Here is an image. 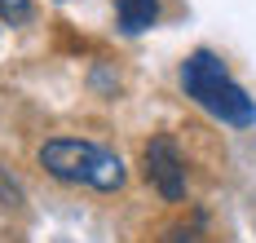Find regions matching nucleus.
Masks as SVG:
<instances>
[{"mask_svg":"<svg viewBox=\"0 0 256 243\" xmlns=\"http://www.w3.org/2000/svg\"><path fill=\"white\" fill-rule=\"evenodd\" d=\"M181 88L194 106H204L212 120L230 124V128H248L256 124V102L248 98V88L226 71V62L212 49H194L181 62Z\"/></svg>","mask_w":256,"mask_h":243,"instance_id":"nucleus-1","label":"nucleus"},{"mask_svg":"<svg viewBox=\"0 0 256 243\" xmlns=\"http://www.w3.org/2000/svg\"><path fill=\"white\" fill-rule=\"evenodd\" d=\"M40 168L49 172L53 182L88 186V190H102V194L124 186V164H120V155H110L98 142H84V137H49L40 146Z\"/></svg>","mask_w":256,"mask_h":243,"instance_id":"nucleus-2","label":"nucleus"},{"mask_svg":"<svg viewBox=\"0 0 256 243\" xmlns=\"http://www.w3.org/2000/svg\"><path fill=\"white\" fill-rule=\"evenodd\" d=\"M142 172L168 204L186 199V160H181L177 142L168 133H154L146 146H142Z\"/></svg>","mask_w":256,"mask_h":243,"instance_id":"nucleus-3","label":"nucleus"},{"mask_svg":"<svg viewBox=\"0 0 256 243\" xmlns=\"http://www.w3.org/2000/svg\"><path fill=\"white\" fill-rule=\"evenodd\" d=\"M115 18H120V27L128 36H142L159 18V0H115Z\"/></svg>","mask_w":256,"mask_h":243,"instance_id":"nucleus-4","label":"nucleus"},{"mask_svg":"<svg viewBox=\"0 0 256 243\" xmlns=\"http://www.w3.org/2000/svg\"><path fill=\"white\" fill-rule=\"evenodd\" d=\"M0 18L4 22H26L31 18V0H0Z\"/></svg>","mask_w":256,"mask_h":243,"instance_id":"nucleus-5","label":"nucleus"},{"mask_svg":"<svg viewBox=\"0 0 256 243\" xmlns=\"http://www.w3.org/2000/svg\"><path fill=\"white\" fill-rule=\"evenodd\" d=\"M0 204L4 208H22V190H18L14 177H4V168H0Z\"/></svg>","mask_w":256,"mask_h":243,"instance_id":"nucleus-6","label":"nucleus"}]
</instances>
